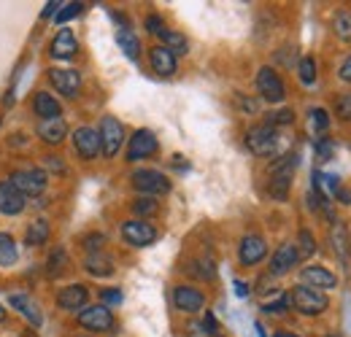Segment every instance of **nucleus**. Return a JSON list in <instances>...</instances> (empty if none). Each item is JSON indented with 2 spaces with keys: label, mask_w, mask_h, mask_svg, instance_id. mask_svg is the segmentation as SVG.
<instances>
[{
  "label": "nucleus",
  "mask_w": 351,
  "mask_h": 337,
  "mask_svg": "<svg viewBox=\"0 0 351 337\" xmlns=\"http://www.w3.org/2000/svg\"><path fill=\"white\" fill-rule=\"evenodd\" d=\"M298 165V157L295 154H284L273 168H270V181H267V192L273 200L284 203L289 197V186H292V173Z\"/></svg>",
  "instance_id": "1"
},
{
  "label": "nucleus",
  "mask_w": 351,
  "mask_h": 337,
  "mask_svg": "<svg viewBox=\"0 0 351 337\" xmlns=\"http://www.w3.org/2000/svg\"><path fill=\"white\" fill-rule=\"evenodd\" d=\"M246 146H249V151L257 154V157H270V154L278 151V146H281V135H278L276 127L257 125L246 132Z\"/></svg>",
  "instance_id": "2"
},
{
  "label": "nucleus",
  "mask_w": 351,
  "mask_h": 337,
  "mask_svg": "<svg viewBox=\"0 0 351 337\" xmlns=\"http://www.w3.org/2000/svg\"><path fill=\"white\" fill-rule=\"evenodd\" d=\"M289 302L295 305V310H300L303 316H319L327 310V297L322 295L319 289H311V286H295Z\"/></svg>",
  "instance_id": "3"
},
{
  "label": "nucleus",
  "mask_w": 351,
  "mask_h": 337,
  "mask_svg": "<svg viewBox=\"0 0 351 337\" xmlns=\"http://www.w3.org/2000/svg\"><path fill=\"white\" fill-rule=\"evenodd\" d=\"M97 135H100V151L106 157H117L122 143H125V127H122V122L114 119V116H103Z\"/></svg>",
  "instance_id": "4"
},
{
  "label": "nucleus",
  "mask_w": 351,
  "mask_h": 337,
  "mask_svg": "<svg viewBox=\"0 0 351 337\" xmlns=\"http://www.w3.org/2000/svg\"><path fill=\"white\" fill-rule=\"evenodd\" d=\"M11 184H14V189H16L19 195H25V197H38V195H44L49 178H46L44 170L30 168V170L14 173V175H11Z\"/></svg>",
  "instance_id": "5"
},
{
  "label": "nucleus",
  "mask_w": 351,
  "mask_h": 337,
  "mask_svg": "<svg viewBox=\"0 0 351 337\" xmlns=\"http://www.w3.org/2000/svg\"><path fill=\"white\" fill-rule=\"evenodd\" d=\"M122 238L135 246V249H146V246H152L157 238H160V232H157V227H152L149 221H143V219H132V221H125L122 224Z\"/></svg>",
  "instance_id": "6"
},
{
  "label": "nucleus",
  "mask_w": 351,
  "mask_h": 337,
  "mask_svg": "<svg viewBox=\"0 0 351 337\" xmlns=\"http://www.w3.org/2000/svg\"><path fill=\"white\" fill-rule=\"evenodd\" d=\"M76 319H79V324L84 329H89V332H108L114 327V313L106 305H89L84 310H79Z\"/></svg>",
  "instance_id": "7"
},
{
  "label": "nucleus",
  "mask_w": 351,
  "mask_h": 337,
  "mask_svg": "<svg viewBox=\"0 0 351 337\" xmlns=\"http://www.w3.org/2000/svg\"><path fill=\"white\" fill-rule=\"evenodd\" d=\"M132 186L141 195H165V192H171V181L157 170H135L132 173Z\"/></svg>",
  "instance_id": "8"
},
{
  "label": "nucleus",
  "mask_w": 351,
  "mask_h": 337,
  "mask_svg": "<svg viewBox=\"0 0 351 337\" xmlns=\"http://www.w3.org/2000/svg\"><path fill=\"white\" fill-rule=\"evenodd\" d=\"M49 82L65 97H76L82 92V76L73 68H51L49 71Z\"/></svg>",
  "instance_id": "9"
},
{
  "label": "nucleus",
  "mask_w": 351,
  "mask_h": 337,
  "mask_svg": "<svg viewBox=\"0 0 351 337\" xmlns=\"http://www.w3.org/2000/svg\"><path fill=\"white\" fill-rule=\"evenodd\" d=\"M257 89L263 95V100L267 103H281L287 97V89H284V82L278 79V73L273 68H263L257 73Z\"/></svg>",
  "instance_id": "10"
},
{
  "label": "nucleus",
  "mask_w": 351,
  "mask_h": 337,
  "mask_svg": "<svg viewBox=\"0 0 351 337\" xmlns=\"http://www.w3.org/2000/svg\"><path fill=\"white\" fill-rule=\"evenodd\" d=\"M157 151V135L152 129H138L130 138V146H128V160L138 162V160H146Z\"/></svg>",
  "instance_id": "11"
},
{
  "label": "nucleus",
  "mask_w": 351,
  "mask_h": 337,
  "mask_svg": "<svg viewBox=\"0 0 351 337\" xmlns=\"http://www.w3.org/2000/svg\"><path fill=\"white\" fill-rule=\"evenodd\" d=\"M73 149L82 160H95L100 154V135L92 127H79L73 132Z\"/></svg>",
  "instance_id": "12"
},
{
  "label": "nucleus",
  "mask_w": 351,
  "mask_h": 337,
  "mask_svg": "<svg viewBox=\"0 0 351 337\" xmlns=\"http://www.w3.org/2000/svg\"><path fill=\"white\" fill-rule=\"evenodd\" d=\"M267 253V243H265L260 235H246L241 240V249H238V256H241V264L252 267V264H260Z\"/></svg>",
  "instance_id": "13"
},
{
  "label": "nucleus",
  "mask_w": 351,
  "mask_h": 337,
  "mask_svg": "<svg viewBox=\"0 0 351 337\" xmlns=\"http://www.w3.org/2000/svg\"><path fill=\"white\" fill-rule=\"evenodd\" d=\"M87 299H89V292L87 286H82V284H71V286H65V289H60V295H57V305L62 308V310H84L87 308Z\"/></svg>",
  "instance_id": "14"
},
{
  "label": "nucleus",
  "mask_w": 351,
  "mask_h": 337,
  "mask_svg": "<svg viewBox=\"0 0 351 337\" xmlns=\"http://www.w3.org/2000/svg\"><path fill=\"white\" fill-rule=\"evenodd\" d=\"M173 305L181 313H197V310L206 308V297H203V292H197L192 286H176Z\"/></svg>",
  "instance_id": "15"
},
{
  "label": "nucleus",
  "mask_w": 351,
  "mask_h": 337,
  "mask_svg": "<svg viewBox=\"0 0 351 337\" xmlns=\"http://www.w3.org/2000/svg\"><path fill=\"white\" fill-rule=\"evenodd\" d=\"M300 281L306 284V286H322V289H335L338 286V278L327 270V267H322V264H311V267H303L300 270Z\"/></svg>",
  "instance_id": "16"
},
{
  "label": "nucleus",
  "mask_w": 351,
  "mask_h": 337,
  "mask_svg": "<svg viewBox=\"0 0 351 337\" xmlns=\"http://www.w3.org/2000/svg\"><path fill=\"white\" fill-rule=\"evenodd\" d=\"M298 262H300V256H298L295 243H284V246H278V251L270 259V273L273 275H287Z\"/></svg>",
  "instance_id": "17"
},
{
  "label": "nucleus",
  "mask_w": 351,
  "mask_h": 337,
  "mask_svg": "<svg viewBox=\"0 0 351 337\" xmlns=\"http://www.w3.org/2000/svg\"><path fill=\"white\" fill-rule=\"evenodd\" d=\"M25 203H27L25 195H19L11 181H0V213L16 216V213L25 211Z\"/></svg>",
  "instance_id": "18"
},
{
  "label": "nucleus",
  "mask_w": 351,
  "mask_h": 337,
  "mask_svg": "<svg viewBox=\"0 0 351 337\" xmlns=\"http://www.w3.org/2000/svg\"><path fill=\"white\" fill-rule=\"evenodd\" d=\"M76 49H79V41H76V36L65 27V30H60L57 36H54V41H51V57L54 60H71L73 54H76Z\"/></svg>",
  "instance_id": "19"
},
{
  "label": "nucleus",
  "mask_w": 351,
  "mask_h": 337,
  "mask_svg": "<svg viewBox=\"0 0 351 337\" xmlns=\"http://www.w3.org/2000/svg\"><path fill=\"white\" fill-rule=\"evenodd\" d=\"M38 135H41V140H44V143L57 146V143H62V140H65V135H68V125H65V119H62V116H57V119H41V125H38Z\"/></svg>",
  "instance_id": "20"
},
{
  "label": "nucleus",
  "mask_w": 351,
  "mask_h": 337,
  "mask_svg": "<svg viewBox=\"0 0 351 337\" xmlns=\"http://www.w3.org/2000/svg\"><path fill=\"white\" fill-rule=\"evenodd\" d=\"M149 60H152V71L157 76H173L176 73V57L165 46H154L149 51Z\"/></svg>",
  "instance_id": "21"
},
{
  "label": "nucleus",
  "mask_w": 351,
  "mask_h": 337,
  "mask_svg": "<svg viewBox=\"0 0 351 337\" xmlns=\"http://www.w3.org/2000/svg\"><path fill=\"white\" fill-rule=\"evenodd\" d=\"M11 308H16L33 327H41V321H44V316H41V308H38V302L33 299V297L27 295H11Z\"/></svg>",
  "instance_id": "22"
},
{
  "label": "nucleus",
  "mask_w": 351,
  "mask_h": 337,
  "mask_svg": "<svg viewBox=\"0 0 351 337\" xmlns=\"http://www.w3.org/2000/svg\"><path fill=\"white\" fill-rule=\"evenodd\" d=\"M33 105H36V114L41 119H57L62 114L60 100H54V95H49V92H38L36 100H33Z\"/></svg>",
  "instance_id": "23"
},
{
  "label": "nucleus",
  "mask_w": 351,
  "mask_h": 337,
  "mask_svg": "<svg viewBox=\"0 0 351 337\" xmlns=\"http://www.w3.org/2000/svg\"><path fill=\"white\" fill-rule=\"evenodd\" d=\"M49 235H51V229H49V221L46 219H38V221H33L30 227H27V246H44V243H49Z\"/></svg>",
  "instance_id": "24"
},
{
  "label": "nucleus",
  "mask_w": 351,
  "mask_h": 337,
  "mask_svg": "<svg viewBox=\"0 0 351 337\" xmlns=\"http://www.w3.org/2000/svg\"><path fill=\"white\" fill-rule=\"evenodd\" d=\"M84 270H87L89 275L103 278V275H111V273H114V264H111V259H106L103 253H89L87 262H84Z\"/></svg>",
  "instance_id": "25"
},
{
  "label": "nucleus",
  "mask_w": 351,
  "mask_h": 337,
  "mask_svg": "<svg viewBox=\"0 0 351 337\" xmlns=\"http://www.w3.org/2000/svg\"><path fill=\"white\" fill-rule=\"evenodd\" d=\"M117 43H119V49L125 51V57H128V60L135 62V60L141 57V41L132 36L128 27H122V30L117 33Z\"/></svg>",
  "instance_id": "26"
},
{
  "label": "nucleus",
  "mask_w": 351,
  "mask_h": 337,
  "mask_svg": "<svg viewBox=\"0 0 351 337\" xmlns=\"http://www.w3.org/2000/svg\"><path fill=\"white\" fill-rule=\"evenodd\" d=\"M16 240L8 235V232H0V267H8V264H14L16 262Z\"/></svg>",
  "instance_id": "27"
},
{
  "label": "nucleus",
  "mask_w": 351,
  "mask_h": 337,
  "mask_svg": "<svg viewBox=\"0 0 351 337\" xmlns=\"http://www.w3.org/2000/svg\"><path fill=\"white\" fill-rule=\"evenodd\" d=\"M160 38H162V46H165V49H168L173 57H176V54H186V51H189V43H186V38H184L181 33L165 30Z\"/></svg>",
  "instance_id": "28"
},
{
  "label": "nucleus",
  "mask_w": 351,
  "mask_h": 337,
  "mask_svg": "<svg viewBox=\"0 0 351 337\" xmlns=\"http://www.w3.org/2000/svg\"><path fill=\"white\" fill-rule=\"evenodd\" d=\"M65 264H68V253L62 251V249H54L51 256H49L46 273H49L51 278H57V275H62V273H65Z\"/></svg>",
  "instance_id": "29"
},
{
  "label": "nucleus",
  "mask_w": 351,
  "mask_h": 337,
  "mask_svg": "<svg viewBox=\"0 0 351 337\" xmlns=\"http://www.w3.org/2000/svg\"><path fill=\"white\" fill-rule=\"evenodd\" d=\"M295 249H298V256H300V259H308L311 253L316 251V240H313V232H311V229H300Z\"/></svg>",
  "instance_id": "30"
},
{
  "label": "nucleus",
  "mask_w": 351,
  "mask_h": 337,
  "mask_svg": "<svg viewBox=\"0 0 351 337\" xmlns=\"http://www.w3.org/2000/svg\"><path fill=\"white\" fill-rule=\"evenodd\" d=\"M332 25H335V33H338V38H343V41H351V14H349V11H338Z\"/></svg>",
  "instance_id": "31"
},
{
  "label": "nucleus",
  "mask_w": 351,
  "mask_h": 337,
  "mask_svg": "<svg viewBox=\"0 0 351 337\" xmlns=\"http://www.w3.org/2000/svg\"><path fill=\"white\" fill-rule=\"evenodd\" d=\"M298 73H300V82L311 86L316 82V60L313 57H303L300 65H298Z\"/></svg>",
  "instance_id": "32"
},
{
  "label": "nucleus",
  "mask_w": 351,
  "mask_h": 337,
  "mask_svg": "<svg viewBox=\"0 0 351 337\" xmlns=\"http://www.w3.org/2000/svg\"><path fill=\"white\" fill-rule=\"evenodd\" d=\"M84 11V3H65V8H60L57 14H54V22L57 25H65V22H71L73 16H79Z\"/></svg>",
  "instance_id": "33"
},
{
  "label": "nucleus",
  "mask_w": 351,
  "mask_h": 337,
  "mask_svg": "<svg viewBox=\"0 0 351 337\" xmlns=\"http://www.w3.org/2000/svg\"><path fill=\"white\" fill-rule=\"evenodd\" d=\"M292 122H295V114H292L289 108H281V111H273V114L267 116V122H265V125L284 127V125H292Z\"/></svg>",
  "instance_id": "34"
},
{
  "label": "nucleus",
  "mask_w": 351,
  "mask_h": 337,
  "mask_svg": "<svg viewBox=\"0 0 351 337\" xmlns=\"http://www.w3.org/2000/svg\"><path fill=\"white\" fill-rule=\"evenodd\" d=\"M132 211L138 213V216H154V213L160 211V205H157V200L141 197V200H135V203H132Z\"/></svg>",
  "instance_id": "35"
},
{
  "label": "nucleus",
  "mask_w": 351,
  "mask_h": 337,
  "mask_svg": "<svg viewBox=\"0 0 351 337\" xmlns=\"http://www.w3.org/2000/svg\"><path fill=\"white\" fill-rule=\"evenodd\" d=\"M311 125H313L316 132H324V129L330 127V116H327V111H324V108H313V111H311Z\"/></svg>",
  "instance_id": "36"
},
{
  "label": "nucleus",
  "mask_w": 351,
  "mask_h": 337,
  "mask_svg": "<svg viewBox=\"0 0 351 337\" xmlns=\"http://www.w3.org/2000/svg\"><path fill=\"white\" fill-rule=\"evenodd\" d=\"M335 114L343 119V122H351V95H341L335 100Z\"/></svg>",
  "instance_id": "37"
},
{
  "label": "nucleus",
  "mask_w": 351,
  "mask_h": 337,
  "mask_svg": "<svg viewBox=\"0 0 351 337\" xmlns=\"http://www.w3.org/2000/svg\"><path fill=\"white\" fill-rule=\"evenodd\" d=\"M146 30H149L152 36H162V33H165V25H162V19H160L157 14H152V16H146Z\"/></svg>",
  "instance_id": "38"
},
{
  "label": "nucleus",
  "mask_w": 351,
  "mask_h": 337,
  "mask_svg": "<svg viewBox=\"0 0 351 337\" xmlns=\"http://www.w3.org/2000/svg\"><path fill=\"white\" fill-rule=\"evenodd\" d=\"M100 299H103L106 308L119 305V302H122V292H119V289H103V292H100Z\"/></svg>",
  "instance_id": "39"
},
{
  "label": "nucleus",
  "mask_w": 351,
  "mask_h": 337,
  "mask_svg": "<svg viewBox=\"0 0 351 337\" xmlns=\"http://www.w3.org/2000/svg\"><path fill=\"white\" fill-rule=\"evenodd\" d=\"M103 243H106L103 235H87V238H84V249H87L89 253H97L103 249Z\"/></svg>",
  "instance_id": "40"
},
{
  "label": "nucleus",
  "mask_w": 351,
  "mask_h": 337,
  "mask_svg": "<svg viewBox=\"0 0 351 337\" xmlns=\"http://www.w3.org/2000/svg\"><path fill=\"white\" fill-rule=\"evenodd\" d=\"M332 240H335V249H338V253H346V229H343L341 224H335Z\"/></svg>",
  "instance_id": "41"
},
{
  "label": "nucleus",
  "mask_w": 351,
  "mask_h": 337,
  "mask_svg": "<svg viewBox=\"0 0 351 337\" xmlns=\"http://www.w3.org/2000/svg\"><path fill=\"white\" fill-rule=\"evenodd\" d=\"M287 305H289V297H278L276 302H267L263 310H267V313H284Z\"/></svg>",
  "instance_id": "42"
},
{
  "label": "nucleus",
  "mask_w": 351,
  "mask_h": 337,
  "mask_svg": "<svg viewBox=\"0 0 351 337\" xmlns=\"http://www.w3.org/2000/svg\"><path fill=\"white\" fill-rule=\"evenodd\" d=\"M206 332H208V335H214V337L221 335V332H219V324H217V319H214L211 313L206 316Z\"/></svg>",
  "instance_id": "43"
},
{
  "label": "nucleus",
  "mask_w": 351,
  "mask_h": 337,
  "mask_svg": "<svg viewBox=\"0 0 351 337\" xmlns=\"http://www.w3.org/2000/svg\"><path fill=\"white\" fill-rule=\"evenodd\" d=\"M338 73H341V79H343V82H351V57L341 65V71H338Z\"/></svg>",
  "instance_id": "44"
},
{
  "label": "nucleus",
  "mask_w": 351,
  "mask_h": 337,
  "mask_svg": "<svg viewBox=\"0 0 351 337\" xmlns=\"http://www.w3.org/2000/svg\"><path fill=\"white\" fill-rule=\"evenodd\" d=\"M335 195H338V200H341V203H346V205L351 203V192H349V189L338 186V189H335Z\"/></svg>",
  "instance_id": "45"
},
{
  "label": "nucleus",
  "mask_w": 351,
  "mask_h": 337,
  "mask_svg": "<svg viewBox=\"0 0 351 337\" xmlns=\"http://www.w3.org/2000/svg\"><path fill=\"white\" fill-rule=\"evenodd\" d=\"M57 11H60V3H46L44 16H51V14H57Z\"/></svg>",
  "instance_id": "46"
},
{
  "label": "nucleus",
  "mask_w": 351,
  "mask_h": 337,
  "mask_svg": "<svg viewBox=\"0 0 351 337\" xmlns=\"http://www.w3.org/2000/svg\"><path fill=\"white\" fill-rule=\"evenodd\" d=\"M235 295H238V297L249 295V289H246V284H243V281H235Z\"/></svg>",
  "instance_id": "47"
},
{
  "label": "nucleus",
  "mask_w": 351,
  "mask_h": 337,
  "mask_svg": "<svg viewBox=\"0 0 351 337\" xmlns=\"http://www.w3.org/2000/svg\"><path fill=\"white\" fill-rule=\"evenodd\" d=\"M0 321H5V308H0Z\"/></svg>",
  "instance_id": "48"
},
{
  "label": "nucleus",
  "mask_w": 351,
  "mask_h": 337,
  "mask_svg": "<svg viewBox=\"0 0 351 337\" xmlns=\"http://www.w3.org/2000/svg\"><path fill=\"white\" fill-rule=\"evenodd\" d=\"M276 337H295V335H289V332H278Z\"/></svg>",
  "instance_id": "49"
}]
</instances>
